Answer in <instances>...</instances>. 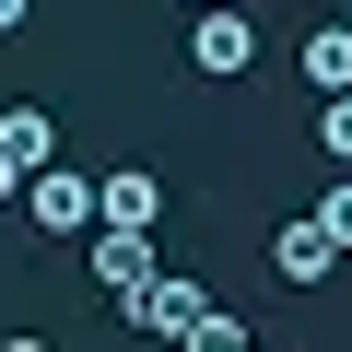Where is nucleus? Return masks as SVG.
Wrapping results in <instances>:
<instances>
[{
  "instance_id": "obj_6",
  "label": "nucleus",
  "mask_w": 352,
  "mask_h": 352,
  "mask_svg": "<svg viewBox=\"0 0 352 352\" xmlns=\"http://www.w3.org/2000/svg\"><path fill=\"white\" fill-rule=\"evenodd\" d=\"M94 200H106V223H164V188H153V164H118V176H94Z\"/></svg>"
},
{
  "instance_id": "obj_14",
  "label": "nucleus",
  "mask_w": 352,
  "mask_h": 352,
  "mask_svg": "<svg viewBox=\"0 0 352 352\" xmlns=\"http://www.w3.org/2000/svg\"><path fill=\"white\" fill-rule=\"evenodd\" d=\"M24 24H36V0H0V36H24Z\"/></svg>"
},
{
  "instance_id": "obj_3",
  "label": "nucleus",
  "mask_w": 352,
  "mask_h": 352,
  "mask_svg": "<svg viewBox=\"0 0 352 352\" xmlns=\"http://www.w3.org/2000/svg\"><path fill=\"white\" fill-rule=\"evenodd\" d=\"M188 71H200V82H247V71H258V24L235 12V0L188 12Z\"/></svg>"
},
{
  "instance_id": "obj_8",
  "label": "nucleus",
  "mask_w": 352,
  "mask_h": 352,
  "mask_svg": "<svg viewBox=\"0 0 352 352\" xmlns=\"http://www.w3.org/2000/svg\"><path fill=\"white\" fill-rule=\"evenodd\" d=\"M0 141L24 153V176H36V164H59V129H47V106H0Z\"/></svg>"
},
{
  "instance_id": "obj_11",
  "label": "nucleus",
  "mask_w": 352,
  "mask_h": 352,
  "mask_svg": "<svg viewBox=\"0 0 352 352\" xmlns=\"http://www.w3.org/2000/svg\"><path fill=\"white\" fill-rule=\"evenodd\" d=\"M317 223H329V235H340V247H352V164H340V176H329V200H317Z\"/></svg>"
},
{
  "instance_id": "obj_10",
  "label": "nucleus",
  "mask_w": 352,
  "mask_h": 352,
  "mask_svg": "<svg viewBox=\"0 0 352 352\" xmlns=\"http://www.w3.org/2000/svg\"><path fill=\"white\" fill-rule=\"evenodd\" d=\"M317 141H329V164H352V94H317Z\"/></svg>"
},
{
  "instance_id": "obj_12",
  "label": "nucleus",
  "mask_w": 352,
  "mask_h": 352,
  "mask_svg": "<svg viewBox=\"0 0 352 352\" xmlns=\"http://www.w3.org/2000/svg\"><path fill=\"white\" fill-rule=\"evenodd\" d=\"M24 188H36V176H24V153L0 141V212H24Z\"/></svg>"
},
{
  "instance_id": "obj_4",
  "label": "nucleus",
  "mask_w": 352,
  "mask_h": 352,
  "mask_svg": "<svg viewBox=\"0 0 352 352\" xmlns=\"http://www.w3.org/2000/svg\"><path fill=\"white\" fill-rule=\"evenodd\" d=\"M118 317H129V329H141V340H188V329H200V317H212V294H200V282H188V270H164V282H153V294H141V305H118Z\"/></svg>"
},
{
  "instance_id": "obj_15",
  "label": "nucleus",
  "mask_w": 352,
  "mask_h": 352,
  "mask_svg": "<svg viewBox=\"0 0 352 352\" xmlns=\"http://www.w3.org/2000/svg\"><path fill=\"white\" fill-rule=\"evenodd\" d=\"M176 12H212V0H176Z\"/></svg>"
},
{
  "instance_id": "obj_1",
  "label": "nucleus",
  "mask_w": 352,
  "mask_h": 352,
  "mask_svg": "<svg viewBox=\"0 0 352 352\" xmlns=\"http://www.w3.org/2000/svg\"><path fill=\"white\" fill-rule=\"evenodd\" d=\"M82 270H94V294H106V305H141V294L164 282V258H153V235H141V223H94V235H82Z\"/></svg>"
},
{
  "instance_id": "obj_7",
  "label": "nucleus",
  "mask_w": 352,
  "mask_h": 352,
  "mask_svg": "<svg viewBox=\"0 0 352 352\" xmlns=\"http://www.w3.org/2000/svg\"><path fill=\"white\" fill-rule=\"evenodd\" d=\"M294 59H305V82H317V94H352V12H340V24H317Z\"/></svg>"
},
{
  "instance_id": "obj_16",
  "label": "nucleus",
  "mask_w": 352,
  "mask_h": 352,
  "mask_svg": "<svg viewBox=\"0 0 352 352\" xmlns=\"http://www.w3.org/2000/svg\"><path fill=\"white\" fill-rule=\"evenodd\" d=\"M247 352H258V340H247Z\"/></svg>"
},
{
  "instance_id": "obj_5",
  "label": "nucleus",
  "mask_w": 352,
  "mask_h": 352,
  "mask_svg": "<svg viewBox=\"0 0 352 352\" xmlns=\"http://www.w3.org/2000/svg\"><path fill=\"white\" fill-rule=\"evenodd\" d=\"M340 258H352V247H340L317 212H282V235H270V270H282V282H329Z\"/></svg>"
},
{
  "instance_id": "obj_13",
  "label": "nucleus",
  "mask_w": 352,
  "mask_h": 352,
  "mask_svg": "<svg viewBox=\"0 0 352 352\" xmlns=\"http://www.w3.org/2000/svg\"><path fill=\"white\" fill-rule=\"evenodd\" d=\"M0 352H59V340L47 329H0Z\"/></svg>"
},
{
  "instance_id": "obj_9",
  "label": "nucleus",
  "mask_w": 352,
  "mask_h": 352,
  "mask_svg": "<svg viewBox=\"0 0 352 352\" xmlns=\"http://www.w3.org/2000/svg\"><path fill=\"white\" fill-rule=\"evenodd\" d=\"M176 352H247V317H223V305H212V317H200L188 340H176Z\"/></svg>"
},
{
  "instance_id": "obj_2",
  "label": "nucleus",
  "mask_w": 352,
  "mask_h": 352,
  "mask_svg": "<svg viewBox=\"0 0 352 352\" xmlns=\"http://www.w3.org/2000/svg\"><path fill=\"white\" fill-rule=\"evenodd\" d=\"M24 223H36V235H59V247H82V235L106 223V200H94V176H71V164H36Z\"/></svg>"
}]
</instances>
